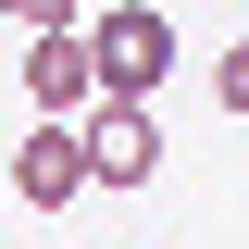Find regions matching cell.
<instances>
[{
    "mask_svg": "<svg viewBox=\"0 0 249 249\" xmlns=\"http://www.w3.org/2000/svg\"><path fill=\"white\" fill-rule=\"evenodd\" d=\"M88 62H100V100H162V75H175V25H162L150 0H112L88 25Z\"/></svg>",
    "mask_w": 249,
    "mask_h": 249,
    "instance_id": "obj_1",
    "label": "cell"
},
{
    "mask_svg": "<svg viewBox=\"0 0 249 249\" xmlns=\"http://www.w3.org/2000/svg\"><path fill=\"white\" fill-rule=\"evenodd\" d=\"M0 187H13L25 212H75V199H88V137H75V112H37V137L0 162Z\"/></svg>",
    "mask_w": 249,
    "mask_h": 249,
    "instance_id": "obj_2",
    "label": "cell"
},
{
    "mask_svg": "<svg viewBox=\"0 0 249 249\" xmlns=\"http://www.w3.org/2000/svg\"><path fill=\"white\" fill-rule=\"evenodd\" d=\"M75 137H88V187H150V175H162V124H150V100H88Z\"/></svg>",
    "mask_w": 249,
    "mask_h": 249,
    "instance_id": "obj_3",
    "label": "cell"
},
{
    "mask_svg": "<svg viewBox=\"0 0 249 249\" xmlns=\"http://www.w3.org/2000/svg\"><path fill=\"white\" fill-rule=\"evenodd\" d=\"M25 100H37V112H88V100H100L88 25H37V50H25Z\"/></svg>",
    "mask_w": 249,
    "mask_h": 249,
    "instance_id": "obj_4",
    "label": "cell"
},
{
    "mask_svg": "<svg viewBox=\"0 0 249 249\" xmlns=\"http://www.w3.org/2000/svg\"><path fill=\"white\" fill-rule=\"evenodd\" d=\"M212 100H224V112H237V124H249V37H237V50H224V62H212Z\"/></svg>",
    "mask_w": 249,
    "mask_h": 249,
    "instance_id": "obj_5",
    "label": "cell"
},
{
    "mask_svg": "<svg viewBox=\"0 0 249 249\" xmlns=\"http://www.w3.org/2000/svg\"><path fill=\"white\" fill-rule=\"evenodd\" d=\"M0 13H13L25 37H37V25H75V0H0Z\"/></svg>",
    "mask_w": 249,
    "mask_h": 249,
    "instance_id": "obj_6",
    "label": "cell"
},
{
    "mask_svg": "<svg viewBox=\"0 0 249 249\" xmlns=\"http://www.w3.org/2000/svg\"><path fill=\"white\" fill-rule=\"evenodd\" d=\"M0 199H13V187H0Z\"/></svg>",
    "mask_w": 249,
    "mask_h": 249,
    "instance_id": "obj_7",
    "label": "cell"
}]
</instances>
